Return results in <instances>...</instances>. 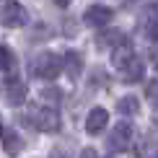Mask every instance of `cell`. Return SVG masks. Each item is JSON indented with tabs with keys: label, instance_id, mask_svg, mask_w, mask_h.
Listing matches in <instances>:
<instances>
[{
	"label": "cell",
	"instance_id": "20",
	"mask_svg": "<svg viewBox=\"0 0 158 158\" xmlns=\"http://www.w3.org/2000/svg\"><path fill=\"white\" fill-rule=\"evenodd\" d=\"M153 158H158V153H156V156H153Z\"/></svg>",
	"mask_w": 158,
	"mask_h": 158
},
{
	"label": "cell",
	"instance_id": "13",
	"mask_svg": "<svg viewBox=\"0 0 158 158\" xmlns=\"http://www.w3.org/2000/svg\"><path fill=\"white\" fill-rule=\"evenodd\" d=\"M39 96H42V101H44V104H47V106L52 109V104H60V98H62V91L52 85V88H44Z\"/></svg>",
	"mask_w": 158,
	"mask_h": 158
},
{
	"label": "cell",
	"instance_id": "5",
	"mask_svg": "<svg viewBox=\"0 0 158 158\" xmlns=\"http://www.w3.org/2000/svg\"><path fill=\"white\" fill-rule=\"evenodd\" d=\"M111 18H114V13H111L109 5H101V3H96V5H88L83 13V23L85 26H94V29H101V26H106Z\"/></svg>",
	"mask_w": 158,
	"mask_h": 158
},
{
	"label": "cell",
	"instance_id": "6",
	"mask_svg": "<svg viewBox=\"0 0 158 158\" xmlns=\"http://www.w3.org/2000/svg\"><path fill=\"white\" fill-rule=\"evenodd\" d=\"M132 143V124L130 122H117L109 135V148L111 150H127Z\"/></svg>",
	"mask_w": 158,
	"mask_h": 158
},
{
	"label": "cell",
	"instance_id": "4",
	"mask_svg": "<svg viewBox=\"0 0 158 158\" xmlns=\"http://www.w3.org/2000/svg\"><path fill=\"white\" fill-rule=\"evenodd\" d=\"M26 94H29V88H26V83L21 81V78H5L3 83V96L5 101L10 104V106H21V104L26 101Z\"/></svg>",
	"mask_w": 158,
	"mask_h": 158
},
{
	"label": "cell",
	"instance_id": "3",
	"mask_svg": "<svg viewBox=\"0 0 158 158\" xmlns=\"http://www.w3.org/2000/svg\"><path fill=\"white\" fill-rule=\"evenodd\" d=\"M26 21H29V13L21 3H5L0 8V23L5 29H21V26H26Z\"/></svg>",
	"mask_w": 158,
	"mask_h": 158
},
{
	"label": "cell",
	"instance_id": "12",
	"mask_svg": "<svg viewBox=\"0 0 158 158\" xmlns=\"http://www.w3.org/2000/svg\"><path fill=\"white\" fill-rule=\"evenodd\" d=\"M117 111L124 114V117H132V114L140 111V101H137L135 96H122L119 101H117Z\"/></svg>",
	"mask_w": 158,
	"mask_h": 158
},
{
	"label": "cell",
	"instance_id": "15",
	"mask_svg": "<svg viewBox=\"0 0 158 158\" xmlns=\"http://www.w3.org/2000/svg\"><path fill=\"white\" fill-rule=\"evenodd\" d=\"M145 36L150 42H158V16H150L145 21Z\"/></svg>",
	"mask_w": 158,
	"mask_h": 158
},
{
	"label": "cell",
	"instance_id": "8",
	"mask_svg": "<svg viewBox=\"0 0 158 158\" xmlns=\"http://www.w3.org/2000/svg\"><path fill=\"white\" fill-rule=\"evenodd\" d=\"M106 122H109V111H106V109H101V106L91 109V111H88V117H85V132H88V135H98V132H104Z\"/></svg>",
	"mask_w": 158,
	"mask_h": 158
},
{
	"label": "cell",
	"instance_id": "2",
	"mask_svg": "<svg viewBox=\"0 0 158 158\" xmlns=\"http://www.w3.org/2000/svg\"><path fill=\"white\" fill-rule=\"evenodd\" d=\"M29 119H31L29 124H34V127L42 130V132H60V127H62L57 109H49V106H42V109L29 111Z\"/></svg>",
	"mask_w": 158,
	"mask_h": 158
},
{
	"label": "cell",
	"instance_id": "9",
	"mask_svg": "<svg viewBox=\"0 0 158 158\" xmlns=\"http://www.w3.org/2000/svg\"><path fill=\"white\" fill-rule=\"evenodd\" d=\"M62 62H65V73H68L70 78H81V73H83V55L78 49H68L62 55Z\"/></svg>",
	"mask_w": 158,
	"mask_h": 158
},
{
	"label": "cell",
	"instance_id": "19",
	"mask_svg": "<svg viewBox=\"0 0 158 158\" xmlns=\"http://www.w3.org/2000/svg\"><path fill=\"white\" fill-rule=\"evenodd\" d=\"M156 70H158V57H156Z\"/></svg>",
	"mask_w": 158,
	"mask_h": 158
},
{
	"label": "cell",
	"instance_id": "7",
	"mask_svg": "<svg viewBox=\"0 0 158 158\" xmlns=\"http://www.w3.org/2000/svg\"><path fill=\"white\" fill-rule=\"evenodd\" d=\"M119 70V78H122V83H140L143 78H145V65H143L140 57H132V60H127L122 65V68H117Z\"/></svg>",
	"mask_w": 158,
	"mask_h": 158
},
{
	"label": "cell",
	"instance_id": "18",
	"mask_svg": "<svg viewBox=\"0 0 158 158\" xmlns=\"http://www.w3.org/2000/svg\"><path fill=\"white\" fill-rule=\"evenodd\" d=\"M3 132H5V130H3V122H0V137H3Z\"/></svg>",
	"mask_w": 158,
	"mask_h": 158
},
{
	"label": "cell",
	"instance_id": "1",
	"mask_svg": "<svg viewBox=\"0 0 158 158\" xmlns=\"http://www.w3.org/2000/svg\"><path fill=\"white\" fill-rule=\"evenodd\" d=\"M62 70H65V62L57 52H42L29 62V73L34 78H42V81H55Z\"/></svg>",
	"mask_w": 158,
	"mask_h": 158
},
{
	"label": "cell",
	"instance_id": "10",
	"mask_svg": "<svg viewBox=\"0 0 158 158\" xmlns=\"http://www.w3.org/2000/svg\"><path fill=\"white\" fill-rule=\"evenodd\" d=\"M122 44H127V39H124V31H119V29H109V31H101L98 34V47L119 49Z\"/></svg>",
	"mask_w": 158,
	"mask_h": 158
},
{
	"label": "cell",
	"instance_id": "17",
	"mask_svg": "<svg viewBox=\"0 0 158 158\" xmlns=\"http://www.w3.org/2000/svg\"><path fill=\"white\" fill-rule=\"evenodd\" d=\"M52 158H68V156H65V153H55V156H52Z\"/></svg>",
	"mask_w": 158,
	"mask_h": 158
},
{
	"label": "cell",
	"instance_id": "11",
	"mask_svg": "<svg viewBox=\"0 0 158 158\" xmlns=\"http://www.w3.org/2000/svg\"><path fill=\"white\" fill-rule=\"evenodd\" d=\"M3 150L8 156H18L23 150V140H21V135L16 130H5L3 132Z\"/></svg>",
	"mask_w": 158,
	"mask_h": 158
},
{
	"label": "cell",
	"instance_id": "14",
	"mask_svg": "<svg viewBox=\"0 0 158 158\" xmlns=\"http://www.w3.org/2000/svg\"><path fill=\"white\" fill-rule=\"evenodd\" d=\"M13 65H16V55H13L8 47L0 44V68H3V70H10Z\"/></svg>",
	"mask_w": 158,
	"mask_h": 158
},
{
	"label": "cell",
	"instance_id": "16",
	"mask_svg": "<svg viewBox=\"0 0 158 158\" xmlns=\"http://www.w3.org/2000/svg\"><path fill=\"white\" fill-rule=\"evenodd\" d=\"M81 158H101V156H98L96 148H83L81 150Z\"/></svg>",
	"mask_w": 158,
	"mask_h": 158
}]
</instances>
